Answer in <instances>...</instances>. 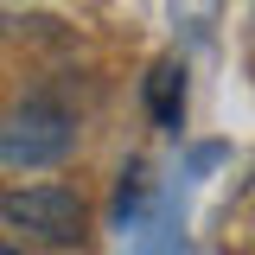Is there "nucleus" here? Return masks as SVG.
<instances>
[{
	"mask_svg": "<svg viewBox=\"0 0 255 255\" xmlns=\"http://www.w3.org/2000/svg\"><path fill=\"white\" fill-rule=\"evenodd\" d=\"M77 147V122L51 96H26L13 109H0V172H38L58 166Z\"/></svg>",
	"mask_w": 255,
	"mask_h": 255,
	"instance_id": "nucleus-1",
	"label": "nucleus"
},
{
	"mask_svg": "<svg viewBox=\"0 0 255 255\" xmlns=\"http://www.w3.org/2000/svg\"><path fill=\"white\" fill-rule=\"evenodd\" d=\"M0 223L26 230L45 249H77L83 223H90V204L70 185H13V191H0Z\"/></svg>",
	"mask_w": 255,
	"mask_h": 255,
	"instance_id": "nucleus-2",
	"label": "nucleus"
},
{
	"mask_svg": "<svg viewBox=\"0 0 255 255\" xmlns=\"http://www.w3.org/2000/svg\"><path fill=\"white\" fill-rule=\"evenodd\" d=\"M147 109L159 128H179V115H185V64L179 58H159L147 70Z\"/></svg>",
	"mask_w": 255,
	"mask_h": 255,
	"instance_id": "nucleus-3",
	"label": "nucleus"
},
{
	"mask_svg": "<svg viewBox=\"0 0 255 255\" xmlns=\"http://www.w3.org/2000/svg\"><path fill=\"white\" fill-rule=\"evenodd\" d=\"M0 255H26V249H13V243H0Z\"/></svg>",
	"mask_w": 255,
	"mask_h": 255,
	"instance_id": "nucleus-4",
	"label": "nucleus"
}]
</instances>
